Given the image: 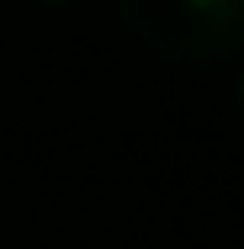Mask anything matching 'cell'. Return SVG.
<instances>
[{"instance_id":"6da1fadb","label":"cell","mask_w":244,"mask_h":249,"mask_svg":"<svg viewBox=\"0 0 244 249\" xmlns=\"http://www.w3.org/2000/svg\"><path fill=\"white\" fill-rule=\"evenodd\" d=\"M117 16L170 64H218L244 48V0H117Z\"/></svg>"},{"instance_id":"7a4b0ae2","label":"cell","mask_w":244,"mask_h":249,"mask_svg":"<svg viewBox=\"0 0 244 249\" xmlns=\"http://www.w3.org/2000/svg\"><path fill=\"white\" fill-rule=\"evenodd\" d=\"M239 106H244V74H239Z\"/></svg>"}]
</instances>
